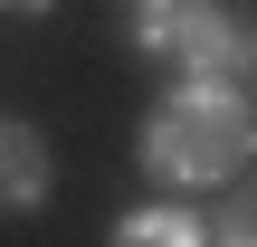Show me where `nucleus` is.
Here are the masks:
<instances>
[{
	"instance_id": "nucleus-2",
	"label": "nucleus",
	"mask_w": 257,
	"mask_h": 247,
	"mask_svg": "<svg viewBox=\"0 0 257 247\" xmlns=\"http://www.w3.org/2000/svg\"><path fill=\"white\" fill-rule=\"evenodd\" d=\"M38 200H48V143L0 114V219H19V209H38Z\"/></svg>"
},
{
	"instance_id": "nucleus-5",
	"label": "nucleus",
	"mask_w": 257,
	"mask_h": 247,
	"mask_svg": "<svg viewBox=\"0 0 257 247\" xmlns=\"http://www.w3.org/2000/svg\"><path fill=\"white\" fill-rule=\"evenodd\" d=\"M0 10H48V0H0Z\"/></svg>"
},
{
	"instance_id": "nucleus-1",
	"label": "nucleus",
	"mask_w": 257,
	"mask_h": 247,
	"mask_svg": "<svg viewBox=\"0 0 257 247\" xmlns=\"http://www.w3.org/2000/svg\"><path fill=\"white\" fill-rule=\"evenodd\" d=\"M248 162V86H181L153 105L143 124V171L172 181V190H210V181H238Z\"/></svg>"
},
{
	"instance_id": "nucleus-3",
	"label": "nucleus",
	"mask_w": 257,
	"mask_h": 247,
	"mask_svg": "<svg viewBox=\"0 0 257 247\" xmlns=\"http://www.w3.org/2000/svg\"><path fill=\"white\" fill-rule=\"evenodd\" d=\"M114 247H200V228L181 219V209H143V219H124Z\"/></svg>"
},
{
	"instance_id": "nucleus-4",
	"label": "nucleus",
	"mask_w": 257,
	"mask_h": 247,
	"mask_svg": "<svg viewBox=\"0 0 257 247\" xmlns=\"http://www.w3.org/2000/svg\"><path fill=\"white\" fill-rule=\"evenodd\" d=\"M219 247H248V209H229V219H219Z\"/></svg>"
}]
</instances>
